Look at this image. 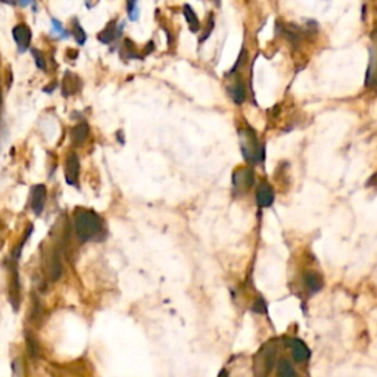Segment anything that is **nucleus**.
I'll return each mask as SVG.
<instances>
[{
  "instance_id": "nucleus-1",
  "label": "nucleus",
  "mask_w": 377,
  "mask_h": 377,
  "mask_svg": "<svg viewBox=\"0 0 377 377\" xmlns=\"http://www.w3.org/2000/svg\"><path fill=\"white\" fill-rule=\"evenodd\" d=\"M74 231L80 242L101 240V236L105 234V224L95 211L87 208H75Z\"/></svg>"
},
{
  "instance_id": "nucleus-2",
  "label": "nucleus",
  "mask_w": 377,
  "mask_h": 377,
  "mask_svg": "<svg viewBox=\"0 0 377 377\" xmlns=\"http://www.w3.org/2000/svg\"><path fill=\"white\" fill-rule=\"evenodd\" d=\"M239 134L240 148H242V152H243L245 159L249 161V162H252V164L262 161V158H264V149H262V146H259V142H258L257 134L254 133V130L252 128H246V130H242Z\"/></svg>"
},
{
  "instance_id": "nucleus-3",
  "label": "nucleus",
  "mask_w": 377,
  "mask_h": 377,
  "mask_svg": "<svg viewBox=\"0 0 377 377\" xmlns=\"http://www.w3.org/2000/svg\"><path fill=\"white\" fill-rule=\"evenodd\" d=\"M43 259H44V271H46V274L49 277V280L51 281H56L62 275V271H64L59 252L52 248V249L44 252Z\"/></svg>"
},
{
  "instance_id": "nucleus-4",
  "label": "nucleus",
  "mask_w": 377,
  "mask_h": 377,
  "mask_svg": "<svg viewBox=\"0 0 377 377\" xmlns=\"http://www.w3.org/2000/svg\"><path fill=\"white\" fill-rule=\"evenodd\" d=\"M48 198V188L44 184H35L31 187V196H30V206L35 215H40L44 209Z\"/></svg>"
},
{
  "instance_id": "nucleus-5",
  "label": "nucleus",
  "mask_w": 377,
  "mask_h": 377,
  "mask_svg": "<svg viewBox=\"0 0 377 377\" xmlns=\"http://www.w3.org/2000/svg\"><path fill=\"white\" fill-rule=\"evenodd\" d=\"M12 35H14V40L17 43L19 53L28 51L30 43H31V30L28 28V25H25V24L15 25L12 30Z\"/></svg>"
},
{
  "instance_id": "nucleus-6",
  "label": "nucleus",
  "mask_w": 377,
  "mask_h": 377,
  "mask_svg": "<svg viewBox=\"0 0 377 377\" xmlns=\"http://www.w3.org/2000/svg\"><path fill=\"white\" fill-rule=\"evenodd\" d=\"M286 345L292 349V357L296 362H305L309 358V349L305 343L296 338H285Z\"/></svg>"
},
{
  "instance_id": "nucleus-7",
  "label": "nucleus",
  "mask_w": 377,
  "mask_h": 377,
  "mask_svg": "<svg viewBox=\"0 0 377 377\" xmlns=\"http://www.w3.org/2000/svg\"><path fill=\"white\" fill-rule=\"evenodd\" d=\"M80 174V159L75 152H71L67 158V165H65V180L71 186L77 184Z\"/></svg>"
},
{
  "instance_id": "nucleus-8",
  "label": "nucleus",
  "mask_w": 377,
  "mask_h": 377,
  "mask_svg": "<svg viewBox=\"0 0 377 377\" xmlns=\"http://www.w3.org/2000/svg\"><path fill=\"white\" fill-rule=\"evenodd\" d=\"M254 171L251 168H239L233 174V184L239 190H246L254 184Z\"/></svg>"
},
{
  "instance_id": "nucleus-9",
  "label": "nucleus",
  "mask_w": 377,
  "mask_h": 377,
  "mask_svg": "<svg viewBox=\"0 0 377 377\" xmlns=\"http://www.w3.org/2000/svg\"><path fill=\"white\" fill-rule=\"evenodd\" d=\"M274 202V192L268 183H261L257 190V204L261 208H268Z\"/></svg>"
},
{
  "instance_id": "nucleus-10",
  "label": "nucleus",
  "mask_w": 377,
  "mask_h": 377,
  "mask_svg": "<svg viewBox=\"0 0 377 377\" xmlns=\"http://www.w3.org/2000/svg\"><path fill=\"white\" fill-rule=\"evenodd\" d=\"M124 22H121L120 27H117V22L114 21V22H109L108 24V27L103 30L102 33H99L98 34V38H99V41H102L105 44H109V43H112L117 37H120L121 34V30L124 28Z\"/></svg>"
},
{
  "instance_id": "nucleus-11",
  "label": "nucleus",
  "mask_w": 377,
  "mask_h": 377,
  "mask_svg": "<svg viewBox=\"0 0 377 377\" xmlns=\"http://www.w3.org/2000/svg\"><path fill=\"white\" fill-rule=\"evenodd\" d=\"M373 49H371V61L367 72V84H377V30L373 33Z\"/></svg>"
},
{
  "instance_id": "nucleus-12",
  "label": "nucleus",
  "mask_w": 377,
  "mask_h": 377,
  "mask_svg": "<svg viewBox=\"0 0 377 377\" xmlns=\"http://www.w3.org/2000/svg\"><path fill=\"white\" fill-rule=\"evenodd\" d=\"M228 95L233 99V102L242 105L246 99V88L242 80H236L231 86L228 87Z\"/></svg>"
},
{
  "instance_id": "nucleus-13",
  "label": "nucleus",
  "mask_w": 377,
  "mask_h": 377,
  "mask_svg": "<svg viewBox=\"0 0 377 377\" xmlns=\"http://www.w3.org/2000/svg\"><path fill=\"white\" fill-rule=\"evenodd\" d=\"M88 130H90V127H88V124L84 122V121L80 122V124H77L72 128V131H71V140H72V143L74 145H83L86 142L87 136H88Z\"/></svg>"
},
{
  "instance_id": "nucleus-14",
  "label": "nucleus",
  "mask_w": 377,
  "mask_h": 377,
  "mask_svg": "<svg viewBox=\"0 0 377 377\" xmlns=\"http://www.w3.org/2000/svg\"><path fill=\"white\" fill-rule=\"evenodd\" d=\"M183 15L186 18V22H187L190 31L192 33H198L201 30V22H199V18L196 15V12L192 9L190 5H184L183 6Z\"/></svg>"
},
{
  "instance_id": "nucleus-15",
  "label": "nucleus",
  "mask_w": 377,
  "mask_h": 377,
  "mask_svg": "<svg viewBox=\"0 0 377 377\" xmlns=\"http://www.w3.org/2000/svg\"><path fill=\"white\" fill-rule=\"evenodd\" d=\"M77 81H78V78L74 74H71V72L65 74V77H64V87H62L64 96H71V95H74V93L78 91Z\"/></svg>"
},
{
  "instance_id": "nucleus-16",
  "label": "nucleus",
  "mask_w": 377,
  "mask_h": 377,
  "mask_svg": "<svg viewBox=\"0 0 377 377\" xmlns=\"http://www.w3.org/2000/svg\"><path fill=\"white\" fill-rule=\"evenodd\" d=\"M304 280H305L307 288H308L312 293H314V292H318L323 288V280H321V277L317 274V273L308 271L307 274L304 275Z\"/></svg>"
},
{
  "instance_id": "nucleus-17",
  "label": "nucleus",
  "mask_w": 377,
  "mask_h": 377,
  "mask_svg": "<svg viewBox=\"0 0 377 377\" xmlns=\"http://www.w3.org/2000/svg\"><path fill=\"white\" fill-rule=\"evenodd\" d=\"M277 374L278 376H296V371L293 370V367L291 365V362L286 360V358H283V360L278 361V364H277Z\"/></svg>"
},
{
  "instance_id": "nucleus-18",
  "label": "nucleus",
  "mask_w": 377,
  "mask_h": 377,
  "mask_svg": "<svg viewBox=\"0 0 377 377\" xmlns=\"http://www.w3.org/2000/svg\"><path fill=\"white\" fill-rule=\"evenodd\" d=\"M72 25H74V37H75V40H77V43L80 44V46H83L84 43H86V31L83 30V27L80 25V22L77 21V19H74L72 21Z\"/></svg>"
},
{
  "instance_id": "nucleus-19",
  "label": "nucleus",
  "mask_w": 377,
  "mask_h": 377,
  "mask_svg": "<svg viewBox=\"0 0 377 377\" xmlns=\"http://www.w3.org/2000/svg\"><path fill=\"white\" fill-rule=\"evenodd\" d=\"M127 12H128V18L131 21H137L138 15H140L138 0H127Z\"/></svg>"
},
{
  "instance_id": "nucleus-20",
  "label": "nucleus",
  "mask_w": 377,
  "mask_h": 377,
  "mask_svg": "<svg viewBox=\"0 0 377 377\" xmlns=\"http://www.w3.org/2000/svg\"><path fill=\"white\" fill-rule=\"evenodd\" d=\"M52 31L55 33V34H58L61 38H67L69 35V33L64 28V25L58 21V19H55V18H52Z\"/></svg>"
},
{
  "instance_id": "nucleus-21",
  "label": "nucleus",
  "mask_w": 377,
  "mask_h": 377,
  "mask_svg": "<svg viewBox=\"0 0 377 377\" xmlns=\"http://www.w3.org/2000/svg\"><path fill=\"white\" fill-rule=\"evenodd\" d=\"M27 348H28V355L31 357V358H37V355H38V345L35 342V339L30 335H27Z\"/></svg>"
},
{
  "instance_id": "nucleus-22",
  "label": "nucleus",
  "mask_w": 377,
  "mask_h": 377,
  "mask_svg": "<svg viewBox=\"0 0 377 377\" xmlns=\"http://www.w3.org/2000/svg\"><path fill=\"white\" fill-rule=\"evenodd\" d=\"M31 53H33V56H34V61H35L37 68L41 69V71H46V61H44L43 55H41L38 51H35V49H31Z\"/></svg>"
},
{
  "instance_id": "nucleus-23",
  "label": "nucleus",
  "mask_w": 377,
  "mask_h": 377,
  "mask_svg": "<svg viewBox=\"0 0 377 377\" xmlns=\"http://www.w3.org/2000/svg\"><path fill=\"white\" fill-rule=\"evenodd\" d=\"M252 311L257 312V314H264V312H267V305H265V302H264L262 298H258L257 301L254 302Z\"/></svg>"
},
{
  "instance_id": "nucleus-24",
  "label": "nucleus",
  "mask_w": 377,
  "mask_h": 377,
  "mask_svg": "<svg viewBox=\"0 0 377 377\" xmlns=\"http://www.w3.org/2000/svg\"><path fill=\"white\" fill-rule=\"evenodd\" d=\"M18 3H19V6H22V8H27V6H30V5H34V0H17Z\"/></svg>"
},
{
  "instance_id": "nucleus-25",
  "label": "nucleus",
  "mask_w": 377,
  "mask_h": 377,
  "mask_svg": "<svg viewBox=\"0 0 377 377\" xmlns=\"http://www.w3.org/2000/svg\"><path fill=\"white\" fill-rule=\"evenodd\" d=\"M2 3H5V5H9V6H14L15 5V0H0Z\"/></svg>"
},
{
  "instance_id": "nucleus-26",
  "label": "nucleus",
  "mask_w": 377,
  "mask_h": 377,
  "mask_svg": "<svg viewBox=\"0 0 377 377\" xmlns=\"http://www.w3.org/2000/svg\"><path fill=\"white\" fill-rule=\"evenodd\" d=\"M214 2H215V5H220V2H221V0H214Z\"/></svg>"
}]
</instances>
